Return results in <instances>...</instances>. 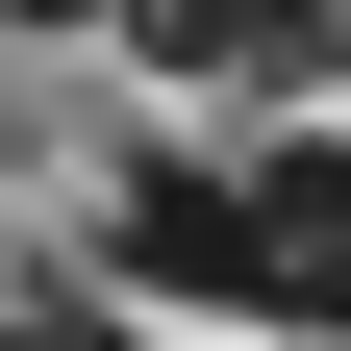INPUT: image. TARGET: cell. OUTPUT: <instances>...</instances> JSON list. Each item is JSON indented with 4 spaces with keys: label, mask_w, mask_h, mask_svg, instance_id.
I'll return each mask as SVG.
<instances>
[{
    "label": "cell",
    "mask_w": 351,
    "mask_h": 351,
    "mask_svg": "<svg viewBox=\"0 0 351 351\" xmlns=\"http://www.w3.org/2000/svg\"><path fill=\"white\" fill-rule=\"evenodd\" d=\"M101 51L125 75H151V101H251V125H301V101H326V0H101Z\"/></svg>",
    "instance_id": "obj_1"
},
{
    "label": "cell",
    "mask_w": 351,
    "mask_h": 351,
    "mask_svg": "<svg viewBox=\"0 0 351 351\" xmlns=\"http://www.w3.org/2000/svg\"><path fill=\"white\" fill-rule=\"evenodd\" d=\"M101 301H251L226 151H125V176H101Z\"/></svg>",
    "instance_id": "obj_2"
},
{
    "label": "cell",
    "mask_w": 351,
    "mask_h": 351,
    "mask_svg": "<svg viewBox=\"0 0 351 351\" xmlns=\"http://www.w3.org/2000/svg\"><path fill=\"white\" fill-rule=\"evenodd\" d=\"M0 351H125V301L101 276H0Z\"/></svg>",
    "instance_id": "obj_3"
},
{
    "label": "cell",
    "mask_w": 351,
    "mask_h": 351,
    "mask_svg": "<svg viewBox=\"0 0 351 351\" xmlns=\"http://www.w3.org/2000/svg\"><path fill=\"white\" fill-rule=\"evenodd\" d=\"M0 25H101V0H0Z\"/></svg>",
    "instance_id": "obj_4"
},
{
    "label": "cell",
    "mask_w": 351,
    "mask_h": 351,
    "mask_svg": "<svg viewBox=\"0 0 351 351\" xmlns=\"http://www.w3.org/2000/svg\"><path fill=\"white\" fill-rule=\"evenodd\" d=\"M326 51H351V0H326Z\"/></svg>",
    "instance_id": "obj_5"
}]
</instances>
